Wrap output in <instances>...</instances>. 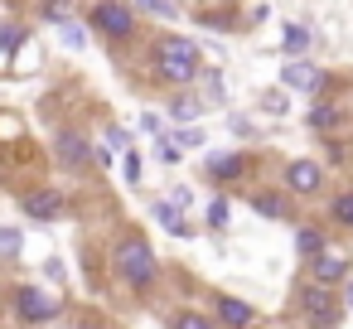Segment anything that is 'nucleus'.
<instances>
[{"mask_svg": "<svg viewBox=\"0 0 353 329\" xmlns=\"http://www.w3.org/2000/svg\"><path fill=\"white\" fill-rule=\"evenodd\" d=\"M329 242H334V232H329V228H319V223H300V228H295V252H300V261L319 257Z\"/></svg>", "mask_w": 353, "mask_h": 329, "instance_id": "nucleus-17", "label": "nucleus"}, {"mask_svg": "<svg viewBox=\"0 0 353 329\" xmlns=\"http://www.w3.org/2000/svg\"><path fill=\"white\" fill-rule=\"evenodd\" d=\"M25 247V232L20 228H0V261H15Z\"/></svg>", "mask_w": 353, "mask_h": 329, "instance_id": "nucleus-26", "label": "nucleus"}, {"mask_svg": "<svg viewBox=\"0 0 353 329\" xmlns=\"http://www.w3.org/2000/svg\"><path fill=\"white\" fill-rule=\"evenodd\" d=\"M165 203H174V208H179V213H189V208H194V189H189V184H174V189H170V199H165Z\"/></svg>", "mask_w": 353, "mask_h": 329, "instance_id": "nucleus-33", "label": "nucleus"}, {"mask_svg": "<svg viewBox=\"0 0 353 329\" xmlns=\"http://www.w3.org/2000/svg\"><path fill=\"white\" fill-rule=\"evenodd\" d=\"M324 184H329V165H324V160L295 155V160L281 165V189H285L290 199H319Z\"/></svg>", "mask_w": 353, "mask_h": 329, "instance_id": "nucleus-5", "label": "nucleus"}, {"mask_svg": "<svg viewBox=\"0 0 353 329\" xmlns=\"http://www.w3.org/2000/svg\"><path fill=\"white\" fill-rule=\"evenodd\" d=\"M150 218H155L170 237H199V228H194V223H189L174 203H165V199H155V203H150Z\"/></svg>", "mask_w": 353, "mask_h": 329, "instance_id": "nucleus-16", "label": "nucleus"}, {"mask_svg": "<svg viewBox=\"0 0 353 329\" xmlns=\"http://www.w3.org/2000/svg\"><path fill=\"white\" fill-rule=\"evenodd\" d=\"M310 131L314 136H329V141H343L339 131H343V107L339 102H329V97H314V107H310Z\"/></svg>", "mask_w": 353, "mask_h": 329, "instance_id": "nucleus-14", "label": "nucleus"}, {"mask_svg": "<svg viewBox=\"0 0 353 329\" xmlns=\"http://www.w3.org/2000/svg\"><path fill=\"white\" fill-rule=\"evenodd\" d=\"M165 329H218V324L199 310H174V315H165Z\"/></svg>", "mask_w": 353, "mask_h": 329, "instance_id": "nucleus-23", "label": "nucleus"}, {"mask_svg": "<svg viewBox=\"0 0 353 329\" xmlns=\"http://www.w3.org/2000/svg\"><path fill=\"white\" fill-rule=\"evenodd\" d=\"M20 208H25V218H34V223H54V218L68 213V194L54 189V184H34L30 194H20Z\"/></svg>", "mask_w": 353, "mask_h": 329, "instance_id": "nucleus-12", "label": "nucleus"}, {"mask_svg": "<svg viewBox=\"0 0 353 329\" xmlns=\"http://www.w3.org/2000/svg\"><path fill=\"white\" fill-rule=\"evenodd\" d=\"M150 73H155L160 88L184 92L203 73V49L189 34H155V44H150Z\"/></svg>", "mask_w": 353, "mask_h": 329, "instance_id": "nucleus-1", "label": "nucleus"}, {"mask_svg": "<svg viewBox=\"0 0 353 329\" xmlns=\"http://www.w3.org/2000/svg\"><path fill=\"white\" fill-rule=\"evenodd\" d=\"M131 10H145V15H155V20H179V6L174 0H126Z\"/></svg>", "mask_w": 353, "mask_h": 329, "instance_id": "nucleus-24", "label": "nucleus"}, {"mask_svg": "<svg viewBox=\"0 0 353 329\" xmlns=\"http://www.w3.org/2000/svg\"><path fill=\"white\" fill-rule=\"evenodd\" d=\"M276 88H285V92H314V97H319V92H329V73L314 68L310 59H285Z\"/></svg>", "mask_w": 353, "mask_h": 329, "instance_id": "nucleus-11", "label": "nucleus"}, {"mask_svg": "<svg viewBox=\"0 0 353 329\" xmlns=\"http://www.w3.org/2000/svg\"><path fill=\"white\" fill-rule=\"evenodd\" d=\"M203 223H208V232H228V223H232V199H228V194H213L208 208H203Z\"/></svg>", "mask_w": 353, "mask_h": 329, "instance_id": "nucleus-21", "label": "nucleus"}, {"mask_svg": "<svg viewBox=\"0 0 353 329\" xmlns=\"http://www.w3.org/2000/svg\"><path fill=\"white\" fill-rule=\"evenodd\" d=\"M88 25L112 49H126V44L141 39V20H136V10L126 6V0H88Z\"/></svg>", "mask_w": 353, "mask_h": 329, "instance_id": "nucleus-3", "label": "nucleus"}, {"mask_svg": "<svg viewBox=\"0 0 353 329\" xmlns=\"http://www.w3.org/2000/svg\"><path fill=\"white\" fill-rule=\"evenodd\" d=\"M290 305H295V315H300L310 329H339V319H343V300H339L329 286L310 281V276H300V281H295Z\"/></svg>", "mask_w": 353, "mask_h": 329, "instance_id": "nucleus-4", "label": "nucleus"}, {"mask_svg": "<svg viewBox=\"0 0 353 329\" xmlns=\"http://www.w3.org/2000/svg\"><path fill=\"white\" fill-rule=\"evenodd\" d=\"M252 165H256V155H252V150H208V155H203V175H208L218 189L242 184V179L252 175Z\"/></svg>", "mask_w": 353, "mask_h": 329, "instance_id": "nucleus-8", "label": "nucleus"}, {"mask_svg": "<svg viewBox=\"0 0 353 329\" xmlns=\"http://www.w3.org/2000/svg\"><path fill=\"white\" fill-rule=\"evenodd\" d=\"M107 266H112V276H117L131 295H145V290L160 281V257H155L150 237H145V232H131V228L112 242Z\"/></svg>", "mask_w": 353, "mask_h": 329, "instance_id": "nucleus-2", "label": "nucleus"}, {"mask_svg": "<svg viewBox=\"0 0 353 329\" xmlns=\"http://www.w3.org/2000/svg\"><path fill=\"white\" fill-rule=\"evenodd\" d=\"M121 179H126V184H131V189H136V184H141V150H136V146H131V150H126V155H121Z\"/></svg>", "mask_w": 353, "mask_h": 329, "instance_id": "nucleus-30", "label": "nucleus"}, {"mask_svg": "<svg viewBox=\"0 0 353 329\" xmlns=\"http://www.w3.org/2000/svg\"><path fill=\"white\" fill-rule=\"evenodd\" d=\"M54 165H63V170H73V175L92 170V141H88L78 126H59V131H54Z\"/></svg>", "mask_w": 353, "mask_h": 329, "instance_id": "nucleus-9", "label": "nucleus"}, {"mask_svg": "<svg viewBox=\"0 0 353 329\" xmlns=\"http://www.w3.org/2000/svg\"><path fill=\"white\" fill-rule=\"evenodd\" d=\"M305 276L334 290V286H343V281L353 276V252H348L343 242H329L319 257H310V261H305Z\"/></svg>", "mask_w": 353, "mask_h": 329, "instance_id": "nucleus-7", "label": "nucleus"}, {"mask_svg": "<svg viewBox=\"0 0 353 329\" xmlns=\"http://www.w3.org/2000/svg\"><path fill=\"white\" fill-rule=\"evenodd\" d=\"M155 160H160V165H179V160H184V150L170 141V131H165V136H155Z\"/></svg>", "mask_w": 353, "mask_h": 329, "instance_id": "nucleus-27", "label": "nucleus"}, {"mask_svg": "<svg viewBox=\"0 0 353 329\" xmlns=\"http://www.w3.org/2000/svg\"><path fill=\"white\" fill-rule=\"evenodd\" d=\"M141 131H145V136H165V121H160V112H141Z\"/></svg>", "mask_w": 353, "mask_h": 329, "instance_id": "nucleus-34", "label": "nucleus"}, {"mask_svg": "<svg viewBox=\"0 0 353 329\" xmlns=\"http://www.w3.org/2000/svg\"><path fill=\"white\" fill-rule=\"evenodd\" d=\"M194 92H199L208 107H228V78H223V68H203L199 83H194Z\"/></svg>", "mask_w": 353, "mask_h": 329, "instance_id": "nucleus-19", "label": "nucleus"}, {"mask_svg": "<svg viewBox=\"0 0 353 329\" xmlns=\"http://www.w3.org/2000/svg\"><path fill=\"white\" fill-rule=\"evenodd\" d=\"M228 126H232V136H237V141H256V136H261V131H256V121H247V117H237V112L228 117Z\"/></svg>", "mask_w": 353, "mask_h": 329, "instance_id": "nucleus-31", "label": "nucleus"}, {"mask_svg": "<svg viewBox=\"0 0 353 329\" xmlns=\"http://www.w3.org/2000/svg\"><path fill=\"white\" fill-rule=\"evenodd\" d=\"M329 223L353 237V189H339V194L329 199Z\"/></svg>", "mask_w": 353, "mask_h": 329, "instance_id": "nucleus-20", "label": "nucleus"}, {"mask_svg": "<svg viewBox=\"0 0 353 329\" xmlns=\"http://www.w3.org/2000/svg\"><path fill=\"white\" fill-rule=\"evenodd\" d=\"M310 44H314L310 25H300V20H285V25H281V54H285V59H305Z\"/></svg>", "mask_w": 353, "mask_h": 329, "instance_id": "nucleus-18", "label": "nucleus"}, {"mask_svg": "<svg viewBox=\"0 0 353 329\" xmlns=\"http://www.w3.org/2000/svg\"><path fill=\"white\" fill-rule=\"evenodd\" d=\"M59 39H63L68 49H83V44H88V34H83V25H73V20H68V25H59Z\"/></svg>", "mask_w": 353, "mask_h": 329, "instance_id": "nucleus-32", "label": "nucleus"}, {"mask_svg": "<svg viewBox=\"0 0 353 329\" xmlns=\"http://www.w3.org/2000/svg\"><path fill=\"white\" fill-rule=\"evenodd\" d=\"M256 112H266V117L281 121V117L290 112V92H285V88H266V92L256 97Z\"/></svg>", "mask_w": 353, "mask_h": 329, "instance_id": "nucleus-22", "label": "nucleus"}, {"mask_svg": "<svg viewBox=\"0 0 353 329\" xmlns=\"http://www.w3.org/2000/svg\"><path fill=\"white\" fill-rule=\"evenodd\" d=\"M208 310H213V324H223V329H256L261 324L256 305H247L242 295H228V290H208Z\"/></svg>", "mask_w": 353, "mask_h": 329, "instance_id": "nucleus-10", "label": "nucleus"}, {"mask_svg": "<svg viewBox=\"0 0 353 329\" xmlns=\"http://www.w3.org/2000/svg\"><path fill=\"white\" fill-rule=\"evenodd\" d=\"M165 112H170V121L174 126H194L203 112H208V102L194 92V88H184V92H170V102H165Z\"/></svg>", "mask_w": 353, "mask_h": 329, "instance_id": "nucleus-15", "label": "nucleus"}, {"mask_svg": "<svg viewBox=\"0 0 353 329\" xmlns=\"http://www.w3.org/2000/svg\"><path fill=\"white\" fill-rule=\"evenodd\" d=\"M39 15H44V20H54V25H68V15H73V0H44V6H39Z\"/></svg>", "mask_w": 353, "mask_h": 329, "instance_id": "nucleus-28", "label": "nucleus"}, {"mask_svg": "<svg viewBox=\"0 0 353 329\" xmlns=\"http://www.w3.org/2000/svg\"><path fill=\"white\" fill-rule=\"evenodd\" d=\"M343 315H353V276L343 281Z\"/></svg>", "mask_w": 353, "mask_h": 329, "instance_id": "nucleus-36", "label": "nucleus"}, {"mask_svg": "<svg viewBox=\"0 0 353 329\" xmlns=\"http://www.w3.org/2000/svg\"><path fill=\"white\" fill-rule=\"evenodd\" d=\"M170 141H174L179 150H199V146H203V131H199V126H179V131H170Z\"/></svg>", "mask_w": 353, "mask_h": 329, "instance_id": "nucleus-29", "label": "nucleus"}, {"mask_svg": "<svg viewBox=\"0 0 353 329\" xmlns=\"http://www.w3.org/2000/svg\"><path fill=\"white\" fill-rule=\"evenodd\" d=\"M247 203L261 213V218H295V199L281 189V184H256L247 194Z\"/></svg>", "mask_w": 353, "mask_h": 329, "instance_id": "nucleus-13", "label": "nucleus"}, {"mask_svg": "<svg viewBox=\"0 0 353 329\" xmlns=\"http://www.w3.org/2000/svg\"><path fill=\"white\" fill-rule=\"evenodd\" d=\"M44 276H49V281H54V286H59V281H63V276H68V271H63V261H59V257H49V261H44Z\"/></svg>", "mask_w": 353, "mask_h": 329, "instance_id": "nucleus-35", "label": "nucleus"}, {"mask_svg": "<svg viewBox=\"0 0 353 329\" xmlns=\"http://www.w3.org/2000/svg\"><path fill=\"white\" fill-rule=\"evenodd\" d=\"M15 315L25 319V324H54L59 315H63V295H54V290H44V286H15Z\"/></svg>", "mask_w": 353, "mask_h": 329, "instance_id": "nucleus-6", "label": "nucleus"}, {"mask_svg": "<svg viewBox=\"0 0 353 329\" xmlns=\"http://www.w3.org/2000/svg\"><path fill=\"white\" fill-rule=\"evenodd\" d=\"M199 25H208V30H237L242 15H237V10H208V6H203V10H199Z\"/></svg>", "mask_w": 353, "mask_h": 329, "instance_id": "nucleus-25", "label": "nucleus"}]
</instances>
